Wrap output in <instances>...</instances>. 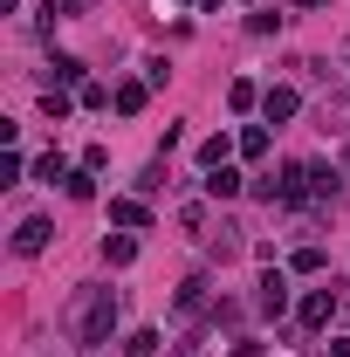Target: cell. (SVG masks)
<instances>
[{"label":"cell","instance_id":"obj_4","mask_svg":"<svg viewBox=\"0 0 350 357\" xmlns=\"http://www.w3.org/2000/svg\"><path fill=\"white\" fill-rule=\"evenodd\" d=\"M261 310H268V316L289 310V282H282V275H268V282H261Z\"/></svg>","mask_w":350,"mask_h":357},{"label":"cell","instance_id":"obj_2","mask_svg":"<svg viewBox=\"0 0 350 357\" xmlns=\"http://www.w3.org/2000/svg\"><path fill=\"white\" fill-rule=\"evenodd\" d=\"M48 248V220H21L14 227V255H42Z\"/></svg>","mask_w":350,"mask_h":357},{"label":"cell","instance_id":"obj_9","mask_svg":"<svg viewBox=\"0 0 350 357\" xmlns=\"http://www.w3.org/2000/svg\"><path fill=\"white\" fill-rule=\"evenodd\" d=\"M151 351H158V337H151V330H137L131 344H124V357H151Z\"/></svg>","mask_w":350,"mask_h":357},{"label":"cell","instance_id":"obj_3","mask_svg":"<svg viewBox=\"0 0 350 357\" xmlns=\"http://www.w3.org/2000/svg\"><path fill=\"white\" fill-rule=\"evenodd\" d=\"M261 110H268V124L296 117V89H268V96H261Z\"/></svg>","mask_w":350,"mask_h":357},{"label":"cell","instance_id":"obj_1","mask_svg":"<svg viewBox=\"0 0 350 357\" xmlns=\"http://www.w3.org/2000/svg\"><path fill=\"white\" fill-rule=\"evenodd\" d=\"M110 323H117V296H110V289H96V296H83V323H76V344H83V351H103Z\"/></svg>","mask_w":350,"mask_h":357},{"label":"cell","instance_id":"obj_5","mask_svg":"<svg viewBox=\"0 0 350 357\" xmlns=\"http://www.w3.org/2000/svg\"><path fill=\"white\" fill-rule=\"evenodd\" d=\"M206 192H213V199H234V192H241V172H227V165H213V178H206Z\"/></svg>","mask_w":350,"mask_h":357},{"label":"cell","instance_id":"obj_7","mask_svg":"<svg viewBox=\"0 0 350 357\" xmlns=\"http://www.w3.org/2000/svg\"><path fill=\"white\" fill-rule=\"evenodd\" d=\"M303 323H309V330H316V323H330V296H309V303H303Z\"/></svg>","mask_w":350,"mask_h":357},{"label":"cell","instance_id":"obj_6","mask_svg":"<svg viewBox=\"0 0 350 357\" xmlns=\"http://www.w3.org/2000/svg\"><path fill=\"white\" fill-rule=\"evenodd\" d=\"M110 220H124V227H144V206H137V199H117V206H110Z\"/></svg>","mask_w":350,"mask_h":357},{"label":"cell","instance_id":"obj_10","mask_svg":"<svg viewBox=\"0 0 350 357\" xmlns=\"http://www.w3.org/2000/svg\"><path fill=\"white\" fill-rule=\"evenodd\" d=\"M69 7H76V0H42V14H48V21H69Z\"/></svg>","mask_w":350,"mask_h":357},{"label":"cell","instance_id":"obj_8","mask_svg":"<svg viewBox=\"0 0 350 357\" xmlns=\"http://www.w3.org/2000/svg\"><path fill=\"white\" fill-rule=\"evenodd\" d=\"M117 110H124V117H131V110H144V89L124 83V89H117Z\"/></svg>","mask_w":350,"mask_h":357}]
</instances>
